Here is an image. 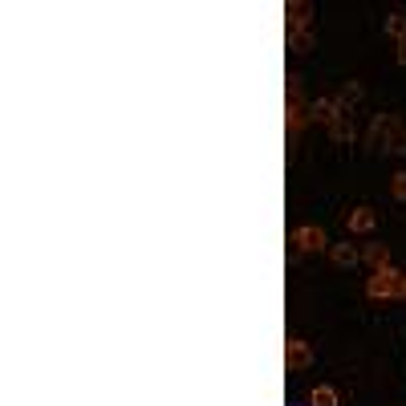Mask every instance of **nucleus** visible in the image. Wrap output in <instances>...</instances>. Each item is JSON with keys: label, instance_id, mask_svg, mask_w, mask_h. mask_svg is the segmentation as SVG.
<instances>
[{"label": "nucleus", "instance_id": "f257e3e1", "mask_svg": "<svg viewBox=\"0 0 406 406\" xmlns=\"http://www.w3.org/2000/svg\"><path fill=\"white\" fill-rule=\"evenodd\" d=\"M366 292H370L374 301H378V297H382V301H386V297H398V292H402V276L394 273V268H374V276H370V285H366Z\"/></svg>", "mask_w": 406, "mask_h": 406}, {"label": "nucleus", "instance_id": "9b49d317", "mask_svg": "<svg viewBox=\"0 0 406 406\" xmlns=\"http://www.w3.org/2000/svg\"><path fill=\"white\" fill-rule=\"evenodd\" d=\"M386 32H390V37H398V41H402V37H406V16H402V13H394V16L386 20Z\"/></svg>", "mask_w": 406, "mask_h": 406}, {"label": "nucleus", "instance_id": "423d86ee", "mask_svg": "<svg viewBox=\"0 0 406 406\" xmlns=\"http://www.w3.org/2000/svg\"><path fill=\"white\" fill-rule=\"evenodd\" d=\"M329 256H333L338 268H354V264H357V248H354V244H333V248H329Z\"/></svg>", "mask_w": 406, "mask_h": 406}, {"label": "nucleus", "instance_id": "4468645a", "mask_svg": "<svg viewBox=\"0 0 406 406\" xmlns=\"http://www.w3.org/2000/svg\"><path fill=\"white\" fill-rule=\"evenodd\" d=\"M398 297H406V276H402V292H398Z\"/></svg>", "mask_w": 406, "mask_h": 406}, {"label": "nucleus", "instance_id": "6e6552de", "mask_svg": "<svg viewBox=\"0 0 406 406\" xmlns=\"http://www.w3.org/2000/svg\"><path fill=\"white\" fill-rule=\"evenodd\" d=\"M289 45H292V53H309V49H313V37H309V29H292V32H289Z\"/></svg>", "mask_w": 406, "mask_h": 406}, {"label": "nucleus", "instance_id": "39448f33", "mask_svg": "<svg viewBox=\"0 0 406 406\" xmlns=\"http://www.w3.org/2000/svg\"><path fill=\"white\" fill-rule=\"evenodd\" d=\"M382 146H386L390 155H406V126L398 122V118L390 122V134H386V143H382Z\"/></svg>", "mask_w": 406, "mask_h": 406}, {"label": "nucleus", "instance_id": "1a4fd4ad", "mask_svg": "<svg viewBox=\"0 0 406 406\" xmlns=\"http://www.w3.org/2000/svg\"><path fill=\"white\" fill-rule=\"evenodd\" d=\"M309 402H313V406H338V390H333V386H317Z\"/></svg>", "mask_w": 406, "mask_h": 406}, {"label": "nucleus", "instance_id": "9d476101", "mask_svg": "<svg viewBox=\"0 0 406 406\" xmlns=\"http://www.w3.org/2000/svg\"><path fill=\"white\" fill-rule=\"evenodd\" d=\"M366 260H370L374 268H386V264H390V252L382 248V244H370V248H366Z\"/></svg>", "mask_w": 406, "mask_h": 406}, {"label": "nucleus", "instance_id": "f03ea898", "mask_svg": "<svg viewBox=\"0 0 406 406\" xmlns=\"http://www.w3.org/2000/svg\"><path fill=\"white\" fill-rule=\"evenodd\" d=\"M292 244H297L301 252H321V248H329L325 232H321V227H313V224H301V227H297V232H292Z\"/></svg>", "mask_w": 406, "mask_h": 406}, {"label": "nucleus", "instance_id": "0eeeda50", "mask_svg": "<svg viewBox=\"0 0 406 406\" xmlns=\"http://www.w3.org/2000/svg\"><path fill=\"white\" fill-rule=\"evenodd\" d=\"M329 134H333L338 143H345V138H354V126H350V118H345V114H338V118L329 122Z\"/></svg>", "mask_w": 406, "mask_h": 406}, {"label": "nucleus", "instance_id": "ddd939ff", "mask_svg": "<svg viewBox=\"0 0 406 406\" xmlns=\"http://www.w3.org/2000/svg\"><path fill=\"white\" fill-rule=\"evenodd\" d=\"M398 65H406V37L398 41Z\"/></svg>", "mask_w": 406, "mask_h": 406}, {"label": "nucleus", "instance_id": "2eb2a0df", "mask_svg": "<svg viewBox=\"0 0 406 406\" xmlns=\"http://www.w3.org/2000/svg\"><path fill=\"white\" fill-rule=\"evenodd\" d=\"M289 406H301V402H289Z\"/></svg>", "mask_w": 406, "mask_h": 406}, {"label": "nucleus", "instance_id": "20e7f679", "mask_svg": "<svg viewBox=\"0 0 406 406\" xmlns=\"http://www.w3.org/2000/svg\"><path fill=\"white\" fill-rule=\"evenodd\" d=\"M345 224H350V232H357V236H366V232H374V224H378V215H374V208H354L350 215H345Z\"/></svg>", "mask_w": 406, "mask_h": 406}, {"label": "nucleus", "instance_id": "f8f14e48", "mask_svg": "<svg viewBox=\"0 0 406 406\" xmlns=\"http://www.w3.org/2000/svg\"><path fill=\"white\" fill-rule=\"evenodd\" d=\"M390 191H394V199H406V171H398V175H394Z\"/></svg>", "mask_w": 406, "mask_h": 406}, {"label": "nucleus", "instance_id": "7ed1b4c3", "mask_svg": "<svg viewBox=\"0 0 406 406\" xmlns=\"http://www.w3.org/2000/svg\"><path fill=\"white\" fill-rule=\"evenodd\" d=\"M305 366H313V350L301 338H289L285 341V370H305Z\"/></svg>", "mask_w": 406, "mask_h": 406}]
</instances>
